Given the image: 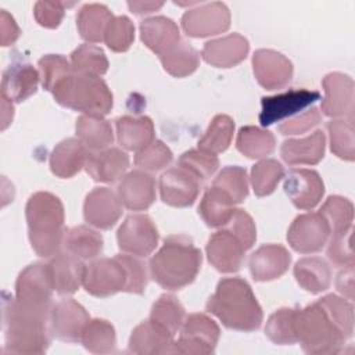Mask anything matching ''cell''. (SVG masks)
<instances>
[{"label":"cell","mask_w":355,"mask_h":355,"mask_svg":"<svg viewBox=\"0 0 355 355\" xmlns=\"http://www.w3.org/2000/svg\"><path fill=\"white\" fill-rule=\"evenodd\" d=\"M173 336L153 320L137 324L129 337V351L139 355L172 354Z\"/></svg>","instance_id":"26"},{"label":"cell","mask_w":355,"mask_h":355,"mask_svg":"<svg viewBox=\"0 0 355 355\" xmlns=\"http://www.w3.org/2000/svg\"><path fill=\"white\" fill-rule=\"evenodd\" d=\"M114 18L110 8L100 3L85 4L76 15V26L80 37L87 43H98L104 40L105 29Z\"/></svg>","instance_id":"35"},{"label":"cell","mask_w":355,"mask_h":355,"mask_svg":"<svg viewBox=\"0 0 355 355\" xmlns=\"http://www.w3.org/2000/svg\"><path fill=\"white\" fill-rule=\"evenodd\" d=\"M319 92L308 89H294L276 96L262 97L259 122L262 126H269L273 122H279L280 119L306 108L319 100Z\"/></svg>","instance_id":"15"},{"label":"cell","mask_w":355,"mask_h":355,"mask_svg":"<svg viewBox=\"0 0 355 355\" xmlns=\"http://www.w3.org/2000/svg\"><path fill=\"white\" fill-rule=\"evenodd\" d=\"M276 140L272 132L258 126L240 128L236 139L237 150L247 158H262L273 153Z\"/></svg>","instance_id":"37"},{"label":"cell","mask_w":355,"mask_h":355,"mask_svg":"<svg viewBox=\"0 0 355 355\" xmlns=\"http://www.w3.org/2000/svg\"><path fill=\"white\" fill-rule=\"evenodd\" d=\"M297 343L312 355L338 354L354 333V306L336 294L295 311Z\"/></svg>","instance_id":"1"},{"label":"cell","mask_w":355,"mask_h":355,"mask_svg":"<svg viewBox=\"0 0 355 355\" xmlns=\"http://www.w3.org/2000/svg\"><path fill=\"white\" fill-rule=\"evenodd\" d=\"M248 40L240 33L209 40L204 44L201 57L204 61L216 68H232L240 64L248 54Z\"/></svg>","instance_id":"23"},{"label":"cell","mask_w":355,"mask_h":355,"mask_svg":"<svg viewBox=\"0 0 355 355\" xmlns=\"http://www.w3.org/2000/svg\"><path fill=\"white\" fill-rule=\"evenodd\" d=\"M351 236H352V227L337 232V233H331V239L327 247V258L336 266L344 268L349 263H354Z\"/></svg>","instance_id":"52"},{"label":"cell","mask_w":355,"mask_h":355,"mask_svg":"<svg viewBox=\"0 0 355 355\" xmlns=\"http://www.w3.org/2000/svg\"><path fill=\"white\" fill-rule=\"evenodd\" d=\"M295 311L297 308H280L273 312L265 326L266 337L279 345H291L297 343L295 334Z\"/></svg>","instance_id":"43"},{"label":"cell","mask_w":355,"mask_h":355,"mask_svg":"<svg viewBox=\"0 0 355 355\" xmlns=\"http://www.w3.org/2000/svg\"><path fill=\"white\" fill-rule=\"evenodd\" d=\"M90 316L87 311L75 300L64 298L51 308L50 329L55 338L65 343H78Z\"/></svg>","instance_id":"14"},{"label":"cell","mask_w":355,"mask_h":355,"mask_svg":"<svg viewBox=\"0 0 355 355\" xmlns=\"http://www.w3.org/2000/svg\"><path fill=\"white\" fill-rule=\"evenodd\" d=\"M234 205L236 202L222 189L212 184L205 190L200 201L198 214L209 227H220L233 216Z\"/></svg>","instance_id":"33"},{"label":"cell","mask_w":355,"mask_h":355,"mask_svg":"<svg viewBox=\"0 0 355 355\" xmlns=\"http://www.w3.org/2000/svg\"><path fill=\"white\" fill-rule=\"evenodd\" d=\"M87 154V148L79 139H65L54 147L50 155V169L58 178H72L85 166Z\"/></svg>","instance_id":"30"},{"label":"cell","mask_w":355,"mask_h":355,"mask_svg":"<svg viewBox=\"0 0 355 355\" xmlns=\"http://www.w3.org/2000/svg\"><path fill=\"white\" fill-rule=\"evenodd\" d=\"M222 189L236 204L243 202L248 196V179L244 168L237 165L225 166L212 182Z\"/></svg>","instance_id":"47"},{"label":"cell","mask_w":355,"mask_h":355,"mask_svg":"<svg viewBox=\"0 0 355 355\" xmlns=\"http://www.w3.org/2000/svg\"><path fill=\"white\" fill-rule=\"evenodd\" d=\"M320 119H322L320 111L312 107L311 110H306L300 115H295L294 118H288L284 122H282L279 125V132L284 136L301 135L311 130L313 126H316L320 122Z\"/></svg>","instance_id":"54"},{"label":"cell","mask_w":355,"mask_h":355,"mask_svg":"<svg viewBox=\"0 0 355 355\" xmlns=\"http://www.w3.org/2000/svg\"><path fill=\"white\" fill-rule=\"evenodd\" d=\"M319 212L326 219L331 233H337V232L352 227L354 205L345 197L330 196L324 201Z\"/></svg>","instance_id":"46"},{"label":"cell","mask_w":355,"mask_h":355,"mask_svg":"<svg viewBox=\"0 0 355 355\" xmlns=\"http://www.w3.org/2000/svg\"><path fill=\"white\" fill-rule=\"evenodd\" d=\"M294 277L305 291L318 294L330 287L331 269L323 258L305 257L297 261Z\"/></svg>","instance_id":"32"},{"label":"cell","mask_w":355,"mask_h":355,"mask_svg":"<svg viewBox=\"0 0 355 355\" xmlns=\"http://www.w3.org/2000/svg\"><path fill=\"white\" fill-rule=\"evenodd\" d=\"M25 216L33 251L43 258L58 254L64 241V205L61 200L49 191H37L29 197Z\"/></svg>","instance_id":"5"},{"label":"cell","mask_w":355,"mask_h":355,"mask_svg":"<svg viewBox=\"0 0 355 355\" xmlns=\"http://www.w3.org/2000/svg\"><path fill=\"white\" fill-rule=\"evenodd\" d=\"M4 351L8 354H44L51 343L50 315L26 309L14 298L4 300Z\"/></svg>","instance_id":"4"},{"label":"cell","mask_w":355,"mask_h":355,"mask_svg":"<svg viewBox=\"0 0 355 355\" xmlns=\"http://www.w3.org/2000/svg\"><path fill=\"white\" fill-rule=\"evenodd\" d=\"M85 290L94 297H110L119 291L128 293L129 275L121 258H98L86 266L83 277Z\"/></svg>","instance_id":"8"},{"label":"cell","mask_w":355,"mask_h":355,"mask_svg":"<svg viewBox=\"0 0 355 355\" xmlns=\"http://www.w3.org/2000/svg\"><path fill=\"white\" fill-rule=\"evenodd\" d=\"M220 329L214 319L205 313H191L186 316L180 334L173 341L172 354L208 355L216 348Z\"/></svg>","instance_id":"9"},{"label":"cell","mask_w":355,"mask_h":355,"mask_svg":"<svg viewBox=\"0 0 355 355\" xmlns=\"http://www.w3.org/2000/svg\"><path fill=\"white\" fill-rule=\"evenodd\" d=\"M162 6H164L162 1H128L129 10L137 15L150 14L153 11L159 10Z\"/></svg>","instance_id":"59"},{"label":"cell","mask_w":355,"mask_h":355,"mask_svg":"<svg viewBox=\"0 0 355 355\" xmlns=\"http://www.w3.org/2000/svg\"><path fill=\"white\" fill-rule=\"evenodd\" d=\"M283 176L284 169L279 161L266 158L257 162L251 169V184L255 196L265 197L273 193Z\"/></svg>","instance_id":"44"},{"label":"cell","mask_w":355,"mask_h":355,"mask_svg":"<svg viewBox=\"0 0 355 355\" xmlns=\"http://www.w3.org/2000/svg\"><path fill=\"white\" fill-rule=\"evenodd\" d=\"M116 240L121 251L136 257H147L158 244V230L148 215L133 214L119 226Z\"/></svg>","instance_id":"10"},{"label":"cell","mask_w":355,"mask_h":355,"mask_svg":"<svg viewBox=\"0 0 355 355\" xmlns=\"http://www.w3.org/2000/svg\"><path fill=\"white\" fill-rule=\"evenodd\" d=\"M53 279L49 263L35 262L28 265L17 277L15 301L31 311L51 315Z\"/></svg>","instance_id":"7"},{"label":"cell","mask_w":355,"mask_h":355,"mask_svg":"<svg viewBox=\"0 0 355 355\" xmlns=\"http://www.w3.org/2000/svg\"><path fill=\"white\" fill-rule=\"evenodd\" d=\"M227 226L250 250L257 240V227L252 218L244 209H236L230 220L225 225Z\"/></svg>","instance_id":"53"},{"label":"cell","mask_w":355,"mask_h":355,"mask_svg":"<svg viewBox=\"0 0 355 355\" xmlns=\"http://www.w3.org/2000/svg\"><path fill=\"white\" fill-rule=\"evenodd\" d=\"M336 287L348 300L354 298V263L344 266V269L337 275Z\"/></svg>","instance_id":"58"},{"label":"cell","mask_w":355,"mask_h":355,"mask_svg":"<svg viewBox=\"0 0 355 355\" xmlns=\"http://www.w3.org/2000/svg\"><path fill=\"white\" fill-rule=\"evenodd\" d=\"M140 37L155 54L162 55L176 46L180 39L178 25L166 17H150L140 22Z\"/></svg>","instance_id":"28"},{"label":"cell","mask_w":355,"mask_h":355,"mask_svg":"<svg viewBox=\"0 0 355 355\" xmlns=\"http://www.w3.org/2000/svg\"><path fill=\"white\" fill-rule=\"evenodd\" d=\"M234 133V121L225 114L216 115L202 137L198 140V148L211 154H219L223 153L233 137Z\"/></svg>","instance_id":"41"},{"label":"cell","mask_w":355,"mask_h":355,"mask_svg":"<svg viewBox=\"0 0 355 355\" xmlns=\"http://www.w3.org/2000/svg\"><path fill=\"white\" fill-rule=\"evenodd\" d=\"M54 100L85 115L104 116L112 108V93L100 76L76 73L72 71L51 92Z\"/></svg>","instance_id":"6"},{"label":"cell","mask_w":355,"mask_h":355,"mask_svg":"<svg viewBox=\"0 0 355 355\" xmlns=\"http://www.w3.org/2000/svg\"><path fill=\"white\" fill-rule=\"evenodd\" d=\"M83 347L93 354H108L115 349L116 334L114 326L105 319H90L83 329Z\"/></svg>","instance_id":"39"},{"label":"cell","mask_w":355,"mask_h":355,"mask_svg":"<svg viewBox=\"0 0 355 355\" xmlns=\"http://www.w3.org/2000/svg\"><path fill=\"white\" fill-rule=\"evenodd\" d=\"M200 184L201 182L186 169L171 168L159 176L161 200L171 207H190L197 200Z\"/></svg>","instance_id":"17"},{"label":"cell","mask_w":355,"mask_h":355,"mask_svg":"<svg viewBox=\"0 0 355 355\" xmlns=\"http://www.w3.org/2000/svg\"><path fill=\"white\" fill-rule=\"evenodd\" d=\"M324 97L322 111L326 116L338 118L348 115L352 119L354 112V80L341 72H330L322 80Z\"/></svg>","instance_id":"19"},{"label":"cell","mask_w":355,"mask_h":355,"mask_svg":"<svg viewBox=\"0 0 355 355\" xmlns=\"http://www.w3.org/2000/svg\"><path fill=\"white\" fill-rule=\"evenodd\" d=\"M53 287L60 295L73 294L83 284L86 265L72 254H55L49 261Z\"/></svg>","instance_id":"27"},{"label":"cell","mask_w":355,"mask_h":355,"mask_svg":"<svg viewBox=\"0 0 355 355\" xmlns=\"http://www.w3.org/2000/svg\"><path fill=\"white\" fill-rule=\"evenodd\" d=\"M76 136L87 151H101L108 148L114 141L112 128L103 116L80 115L75 125Z\"/></svg>","instance_id":"34"},{"label":"cell","mask_w":355,"mask_h":355,"mask_svg":"<svg viewBox=\"0 0 355 355\" xmlns=\"http://www.w3.org/2000/svg\"><path fill=\"white\" fill-rule=\"evenodd\" d=\"M159 60L169 75L175 78H184L198 68L200 54L190 43L180 40L169 51L159 55Z\"/></svg>","instance_id":"38"},{"label":"cell","mask_w":355,"mask_h":355,"mask_svg":"<svg viewBox=\"0 0 355 355\" xmlns=\"http://www.w3.org/2000/svg\"><path fill=\"white\" fill-rule=\"evenodd\" d=\"M14 105L6 98H1V130H4L12 121Z\"/></svg>","instance_id":"60"},{"label":"cell","mask_w":355,"mask_h":355,"mask_svg":"<svg viewBox=\"0 0 355 355\" xmlns=\"http://www.w3.org/2000/svg\"><path fill=\"white\" fill-rule=\"evenodd\" d=\"M179 166L190 172L200 182H202L216 172L219 166V159L215 154L202 151L200 148L189 150L180 155Z\"/></svg>","instance_id":"48"},{"label":"cell","mask_w":355,"mask_h":355,"mask_svg":"<svg viewBox=\"0 0 355 355\" xmlns=\"http://www.w3.org/2000/svg\"><path fill=\"white\" fill-rule=\"evenodd\" d=\"M201 251L183 234L169 236L151 257L148 268L153 280L166 290H180L197 277L201 268Z\"/></svg>","instance_id":"3"},{"label":"cell","mask_w":355,"mask_h":355,"mask_svg":"<svg viewBox=\"0 0 355 355\" xmlns=\"http://www.w3.org/2000/svg\"><path fill=\"white\" fill-rule=\"evenodd\" d=\"M0 32H1V46L12 44L19 36V28L14 18L6 11L1 10L0 14Z\"/></svg>","instance_id":"57"},{"label":"cell","mask_w":355,"mask_h":355,"mask_svg":"<svg viewBox=\"0 0 355 355\" xmlns=\"http://www.w3.org/2000/svg\"><path fill=\"white\" fill-rule=\"evenodd\" d=\"M65 12V4L61 1H37L33 8V15L36 22L49 29L57 28Z\"/></svg>","instance_id":"55"},{"label":"cell","mask_w":355,"mask_h":355,"mask_svg":"<svg viewBox=\"0 0 355 355\" xmlns=\"http://www.w3.org/2000/svg\"><path fill=\"white\" fill-rule=\"evenodd\" d=\"M207 311L223 326L240 331L259 329L263 313L251 286L241 277L222 279L207 302Z\"/></svg>","instance_id":"2"},{"label":"cell","mask_w":355,"mask_h":355,"mask_svg":"<svg viewBox=\"0 0 355 355\" xmlns=\"http://www.w3.org/2000/svg\"><path fill=\"white\" fill-rule=\"evenodd\" d=\"M205 250L209 263L222 273L237 272L247 251L243 241L227 226L208 239Z\"/></svg>","instance_id":"13"},{"label":"cell","mask_w":355,"mask_h":355,"mask_svg":"<svg viewBox=\"0 0 355 355\" xmlns=\"http://www.w3.org/2000/svg\"><path fill=\"white\" fill-rule=\"evenodd\" d=\"M133 39L135 26L128 17L118 15L110 21L104 35V42L110 50L115 53H123L130 47Z\"/></svg>","instance_id":"50"},{"label":"cell","mask_w":355,"mask_h":355,"mask_svg":"<svg viewBox=\"0 0 355 355\" xmlns=\"http://www.w3.org/2000/svg\"><path fill=\"white\" fill-rule=\"evenodd\" d=\"M115 126L118 141L125 150L139 151L154 141V123L148 116H119L115 121Z\"/></svg>","instance_id":"31"},{"label":"cell","mask_w":355,"mask_h":355,"mask_svg":"<svg viewBox=\"0 0 355 355\" xmlns=\"http://www.w3.org/2000/svg\"><path fill=\"white\" fill-rule=\"evenodd\" d=\"M173 154L161 140H154L141 150L136 151L135 164L144 171H159L171 164Z\"/></svg>","instance_id":"51"},{"label":"cell","mask_w":355,"mask_h":355,"mask_svg":"<svg viewBox=\"0 0 355 355\" xmlns=\"http://www.w3.org/2000/svg\"><path fill=\"white\" fill-rule=\"evenodd\" d=\"M283 187L298 209L315 208L324 194L323 180L313 169H291L284 179Z\"/></svg>","instance_id":"18"},{"label":"cell","mask_w":355,"mask_h":355,"mask_svg":"<svg viewBox=\"0 0 355 355\" xmlns=\"http://www.w3.org/2000/svg\"><path fill=\"white\" fill-rule=\"evenodd\" d=\"M71 67L76 73L101 76L108 69L104 51L94 44H80L71 53Z\"/></svg>","instance_id":"42"},{"label":"cell","mask_w":355,"mask_h":355,"mask_svg":"<svg viewBox=\"0 0 355 355\" xmlns=\"http://www.w3.org/2000/svg\"><path fill=\"white\" fill-rule=\"evenodd\" d=\"M326 137L322 130H315L302 139H288L282 144L280 154L288 165H315L324 157Z\"/></svg>","instance_id":"29"},{"label":"cell","mask_w":355,"mask_h":355,"mask_svg":"<svg viewBox=\"0 0 355 355\" xmlns=\"http://www.w3.org/2000/svg\"><path fill=\"white\" fill-rule=\"evenodd\" d=\"M150 320L164 327L173 337L180 330L186 313L183 305L172 294H162L154 304L150 312Z\"/></svg>","instance_id":"40"},{"label":"cell","mask_w":355,"mask_h":355,"mask_svg":"<svg viewBox=\"0 0 355 355\" xmlns=\"http://www.w3.org/2000/svg\"><path fill=\"white\" fill-rule=\"evenodd\" d=\"M64 248L82 259H94L103 252L104 241L98 232L94 229L79 225L68 229L64 236Z\"/></svg>","instance_id":"36"},{"label":"cell","mask_w":355,"mask_h":355,"mask_svg":"<svg viewBox=\"0 0 355 355\" xmlns=\"http://www.w3.org/2000/svg\"><path fill=\"white\" fill-rule=\"evenodd\" d=\"M252 69L258 83L266 90H277L293 78L291 61L279 51L259 49L252 55Z\"/></svg>","instance_id":"16"},{"label":"cell","mask_w":355,"mask_h":355,"mask_svg":"<svg viewBox=\"0 0 355 355\" xmlns=\"http://www.w3.org/2000/svg\"><path fill=\"white\" fill-rule=\"evenodd\" d=\"M128 166L129 155L116 147L89 153L85 164L89 176L101 183H114L122 179Z\"/></svg>","instance_id":"24"},{"label":"cell","mask_w":355,"mask_h":355,"mask_svg":"<svg viewBox=\"0 0 355 355\" xmlns=\"http://www.w3.org/2000/svg\"><path fill=\"white\" fill-rule=\"evenodd\" d=\"M122 215V204L111 189L96 187L85 200L83 216L85 220L98 229H111Z\"/></svg>","instance_id":"20"},{"label":"cell","mask_w":355,"mask_h":355,"mask_svg":"<svg viewBox=\"0 0 355 355\" xmlns=\"http://www.w3.org/2000/svg\"><path fill=\"white\" fill-rule=\"evenodd\" d=\"M37 65L42 76V86L50 93L62 79L72 73L71 62L60 54L43 55Z\"/></svg>","instance_id":"49"},{"label":"cell","mask_w":355,"mask_h":355,"mask_svg":"<svg viewBox=\"0 0 355 355\" xmlns=\"http://www.w3.org/2000/svg\"><path fill=\"white\" fill-rule=\"evenodd\" d=\"M116 196L130 211H144L155 200V180L146 171H130L121 179Z\"/></svg>","instance_id":"21"},{"label":"cell","mask_w":355,"mask_h":355,"mask_svg":"<svg viewBox=\"0 0 355 355\" xmlns=\"http://www.w3.org/2000/svg\"><path fill=\"white\" fill-rule=\"evenodd\" d=\"M129 275V287L128 293L141 294L147 287V270L144 263L133 255L119 254Z\"/></svg>","instance_id":"56"},{"label":"cell","mask_w":355,"mask_h":355,"mask_svg":"<svg viewBox=\"0 0 355 355\" xmlns=\"http://www.w3.org/2000/svg\"><path fill=\"white\" fill-rule=\"evenodd\" d=\"M230 26V11L222 1L200 4L182 17V28L190 37H207L223 33Z\"/></svg>","instance_id":"11"},{"label":"cell","mask_w":355,"mask_h":355,"mask_svg":"<svg viewBox=\"0 0 355 355\" xmlns=\"http://www.w3.org/2000/svg\"><path fill=\"white\" fill-rule=\"evenodd\" d=\"M331 232L320 212H308L298 215L287 232L290 247L301 254L320 251L327 243Z\"/></svg>","instance_id":"12"},{"label":"cell","mask_w":355,"mask_h":355,"mask_svg":"<svg viewBox=\"0 0 355 355\" xmlns=\"http://www.w3.org/2000/svg\"><path fill=\"white\" fill-rule=\"evenodd\" d=\"M291 263V254L280 244H265L255 250L250 259V272L257 282H269L284 275Z\"/></svg>","instance_id":"22"},{"label":"cell","mask_w":355,"mask_h":355,"mask_svg":"<svg viewBox=\"0 0 355 355\" xmlns=\"http://www.w3.org/2000/svg\"><path fill=\"white\" fill-rule=\"evenodd\" d=\"M39 72L28 62H14L1 79V98L10 103H21L36 93Z\"/></svg>","instance_id":"25"},{"label":"cell","mask_w":355,"mask_h":355,"mask_svg":"<svg viewBox=\"0 0 355 355\" xmlns=\"http://www.w3.org/2000/svg\"><path fill=\"white\" fill-rule=\"evenodd\" d=\"M330 136V148L334 155L345 161L355 158V140L352 119H334L327 122Z\"/></svg>","instance_id":"45"}]
</instances>
